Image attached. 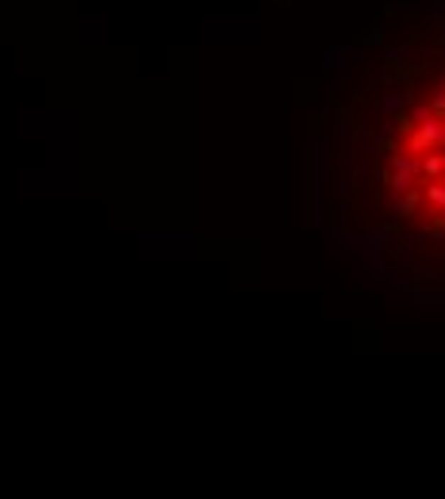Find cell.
Here are the masks:
<instances>
[{
  "mask_svg": "<svg viewBox=\"0 0 445 499\" xmlns=\"http://www.w3.org/2000/svg\"><path fill=\"white\" fill-rule=\"evenodd\" d=\"M384 158L395 212L445 238V54L403 97Z\"/></svg>",
  "mask_w": 445,
  "mask_h": 499,
  "instance_id": "cell-1",
  "label": "cell"
}]
</instances>
